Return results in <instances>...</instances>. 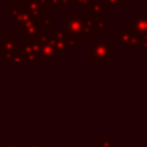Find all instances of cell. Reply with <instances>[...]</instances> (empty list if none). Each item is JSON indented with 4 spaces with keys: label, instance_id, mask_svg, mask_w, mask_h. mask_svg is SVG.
I'll list each match as a JSON object with an SVG mask.
<instances>
[{
    "label": "cell",
    "instance_id": "603a6c76",
    "mask_svg": "<svg viewBox=\"0 0 147 147\" xmlns=\"http://www.w3.org/2000/svg\"><path fill=\"white\" fill-rule=\"evenodd\" d=\"M48 39H49V34H47L45 31H42L41 33H39V36L37 37V40H38L41 45L48 44Z\"/></svg>",
    "mask_w": 147,
    "mask_h": 147
},
{
    "label": "cell",
    "instance_id": "83f0119b",
    "mask_svg": "<svg viewBox=\"0 0 147 147\" xmlns=\"http://www.w3.org/2000/svg\"><path fill=\"white\" fill-rule=\"evenodd\" d=\"M39 3L41 5V7H42L44 9L49 8V0H39Z\"/></svg>",
    "mask_w": 147,
    "mask_h": 147
},
{
    "label": "cell",
    "instance_id": "277c9868",
    "mask_svg": "<svg viewBox=\"0 0 147 147\" xmlns=\"http://www.w3.org/2000/svg\"><path fill=\"white\" fill-rule=\"evenodd\" d=\"M34 21H38V20H36L33 17V15L30 11H28L24 7H21L17 16L14 18V22L17 25V32H18V34H22L24 28L28 24H30L31 22H34Z\"/></svg>",
    "mask_w": 147,
    "mask_h": 147
},
{
    "label": "cell",
    "instance_id": "ffe728a7",
    "mask_svg": "<svg viewBox=\"0 0 147 147\" xmlns=\"http://www.w3.org/2000/svg\"><path fill=\"white\" fill-rule=\"evenodd\" d=\"M108 8H122L124 2L123 0H103Z\"/></svg>",
    "mask_w": 147,
    "mask_h": 147
},
{
    "label": "cell",
    "instance_id": "836d02e7",
    "mask_svg": "<svg viewBox=\"0 0 147 147\" xmlns=\"http://www.w3.org/2000/svg\"><path fill=\"white\" fill-rule=\"evenodd\" d=\"M144 7H145V15L147 16V2H144Z\"/></svg>",
    "mask_w": 147,
    "mask_h": 147
},
{
    "label": "cell",
    "instance_id": "9a60e30c",
    "mask_svg": "<svg viewBox=\"0 0 147 147\" xmlns=\"http://www.w3.org/2000/svg\"><path fill=\"white\" fill-rule=\"evenodd\" d=\"M108 33V20L106 17L95 18V34H107Z\"/></svg>",
    "mask_w": 147,
    "mask_h": 147
},
{
    "label": "cell",
    "instance_id": "f1b7e54d",
    "mask_svg": "<svg viewBox=\"0 0 147 147\" xmlns=\"http://www.w3.org/2000/svg\"><path fill=\"white\" fill-rule=\"evenodd\" d=\"M145 47H147V32L142 33V49Z\"/></svg>",
    "mask_w": 147,
    "mask_h": 147
},
{
    "label": "cell",
    "instance_id": "d6a6232c",
    "mask_svg": "<svg viewBox=\"0 0 147 147\" xmlns=\"http://www.w3.org/2000/svg\"><path fill=\"white\" fill-rule=\"evenodd\" d=\"M70 147H82V145L80 144H71Z\"/></svg>",
    "mask_w": 147,
    "mask_h": 147
},
{
    "label": "cell",
    "instance_id": "484cf974",
    "mask_svg": "<svg viewBox=\"0 0 147 147\" xmlns=\"http://www.w3.org/2000/svg\"><path fill=\"white\" fill-rule=\"evenodd\" d=\"M61 0H49V8L51 7H60Z\"/></svg>",
    "mask_w": 147,
    "mask_h": 147
},
{
    "label": "cell",
    "instance_id": "1f68e13d",
    "mask_svg": "<svg viewBox=\"0 0 147 147\" xmlns=\"http://www.w3.org/2000/svg\"><path fill=\"white\" fill-rule=\"evenodd\" d=\"M124 3H138L139 0H123Z\"/></svg>",
    "mask_w": 147,
    "mask_h": 147
},
{
    "label": "cell",
    "instance_id": "e0dca14e",
    "mask_svg": "<svg viewBox=\"0 0 147 147\" xmlns=\"http://www.w3.org/2000/svg\"><path fill=\"white\" fill-rule=\"evenodd\" d=\"M39 22H40V24L42 25L44 29L48 28V29L53 30V29L55 28V20H54V18L52 17V15H51L49 13H47V11H44V14L41 15V17L39 18Z\"/></svg>",
    "mask_w": 147,
    "mask_h": 147
},
{
    "label": "cell",
    "instance_id": "30bf717a",
    "mask_svg": "<svg viewBox=\"0 0 147 147\" xmlns=\"http://www.w3.org/2000/svg\"><path fill=\"white\" fill-rule=\"evenodd\" d=\"M95 34V17H83V39H91Z\"/></svg>",
    "mask_w": 147,
    "mask_h": 147
},
{
    "label": "cell",
    "instance_id": "52a82bcc",
    "mask_svg": "<svg viewBox=\"0 0 147 147\" xmlns=\"http://www.w3.org/2000/svg\"><path fill=\"white\" fill-rule=\"evenodd\" d=\"M131 26L139 33L147 32V16L145 13H133L132 14V22H130Z\"/></svg>",
    "mask_w": 147,
    "mask_h": 147
},
{
    "label": "cell",
    "instance_id": "6da1fadb",
    "mask_svg": "<svg viewBox=\"0 0 147 147\" xmlns=\"http://www.w3.org/2000/svg\"><path fill=\"white\" fill-rule=\"evenodd\" d=\"M113 45L108 42L106 38L102 39H92L91 41V59L96 62L98 65H101L105 61L113 60Z\"/></svg>",
    "mask_w": 147,
    "mask_h": 147
},
{
    "label": "cell",
    "instance_id": "2e32d148",
    "mask_svg": "<svg viewBox=\"0 0 147 147\" xmlns=\"http://www.w3.org/2000/svg\"><path fill=\"white\" fill-rule=\"evenodd\" d=\"M54 49L56 54L60 55H69L71 53V48L69 47L67 40H60V41H55L54 44Z\"/></svg>",
    "mask_w": 147,
    "mask_h": 147
},
{
    "label": "cell",
    "instance_id": "3957f363",
    "mask_svg": "<svg viewBox=\"0 0 147 147\" xmlns=\"http://www.w3.org/2000/svg\"><path fill=\"white\" fill-rule=\"evenodd\" d=\"M65 32L68 36L83 40V15L80 13H71L65 21Z\"/></svg>",
    "mask_w": 147,
    "mask_h": 147
},
{
    "label": "cell",
    "instance_id": "4316f807",
    "mask_svg": "<svg viewBox=\"0 0 147 147\" xmlns=\"http://www.w3.org/2000/svg\"><path fill=\"white\" fill-rule=\"evenodd\" d=\"M28 147H51L49 144H29Z\"/></svg>",
    "mask_w": 147,
    "mask_h": 147
},
{
    "label": "cell",
    "instance_id": "ac0fdd59",
    "mask_svg": "<svg viewBox=\"0 0 147 147\" xmlns=\"http://www.w3.org/2000/svg\"><path fill=\"white\" fill-rule=\"evenodd\" d=\"M96 147H118L116 142L109 139H103V138H98L96 139Z\"/></svg>",
    "mask_w": 147,
    "mask_h": 147
},
{
    "label": "cell",
    "instance_id": "7c38bea8",
    "mask_svg": "<svg viewBox=\"0 0 147 147\" xmlns=\"http://www.w3.org/2000/svg\"><path fill=\"white\" fill-rule=\"evenodd\" d=\"M55 55H56V53L52 45H49V44L42 45L40 61H53V60H55Z\"/></svg>",
    "mask_w": 147,
    "mask_h": 147
},
{
    "label": "cell",
    "instance_id": "cb8c5ba5",
    "mask_svg": "<svg viewBox=\"0 0 147 147\" xmlns=\"http://www.w3.org/2000/svg\"><path fill=\"white\" fill-rule=\"evenodd\" d=\"M2 147H24L23 144H15L13 139H8L7 142H5L2 145Z\"/></svg>",
    "mask_w": 147,
    "mask_h": 147
},
{
    "label": "cell",
    "instance_id": "5b68a950",
    "mask_svg": "<svg viewBox=\"0 0 147 147\" xmlns=\"http://www.w3.org/2000/svg\"><path fill=\"white\" fill-rule=\"evenodd\" d=\"M127 29L131 31L132 36H131L129 42H127L125 46H123L122 48H123L124 51H139V49L142 51V34L139 33V32H137V31L131 26L130 23L127 24Z\"/></svg>",
    "mask_w": 147,
    "mask_h": 147
},
{
    "label": "cell",
    "instance_id": "4dcf8cb0",
    "mask_svg": "<svg viewBox=\"0 0 147 147\" xmlns=\"http://www.w3.org/2000/svg\"><path fill=\"white\" fill-rule=\"evenodd\" d=\"M3 33V20L0 17V34Z\"/></svg>",
    "mask_w": 147,
    "mask_h": 147
},
{
    "label": "cell",
    "instance_id": "9c48e42d",
    "mask_svg": "<svg viewBox=\"0 0 147 147\" xmlns=\"http://www.w3.org/2000/svg\"><path fill=\"white\" fill-rule=\"evenodd\" d=\"M23 7L28 11H30L33 15V17L36 20H38V21H39V18L41 17V15L45 11L44 8L41 7V5L39 3V0H25L24 3H23Z\"/></svg>",
    "mask_w": 147,
    "mask_h": 147
},
{
    "label": "cell",
    "instance_id": "d6986e66",
    "mask_svg": "<svg viewBox=\"0 0 147 147\" xmlns=\"http://www.w3.org/2000/svg\"><path fill=\"white\" fill-rule=\"evenodd\" d=\"M20 9H21V7H18V5H13V7H9L7 9V16H8V18H13L14 20L17 16Z\"/></svg>",
    "mask_w": 147,
    "mask_h": 147
},
{
    "label": "cell",
    "instance_id": "d4e9b609",
    "mask_svg": "<svg viewBox=\"0 0 147 147\" xmlns=\"http://www.w3.org/2000/svg\"><path fill=\"white\" fill-rule=\"evenodd\" d=\"M72 0H61V3H60V7L62 8H70L72 6Z\"/></svg>",
    "mask_w": 147,
    "mask_h": 147
},
{
    "label": "cell",
    "instance_id": "4fadbf2b",
    "mask_svg": "<svg viewBox=\"0 0 147 147\" xmlns=\"http://www.w3.org/2000/svg\"><path fill=\"white\" fill-rule=\"evenodd\" d=\"M131 36H132V33H131V31L127 28H124V29L119 28V29H117V44L119 46H122V47L125 46L129 42Z\"/></svg>",
    "mask_w": 147,
    "mask_h": 147
},
{
    "label": "cell",
    "instance_id": "7a4b0ae2",
    "mask_svg": "<svg viewBox=\"0 0 147 147\" xmlns=\"http://www.w3.org/2000/svg\"><path fill=\"white\" fill-rule=\"evenodd\" d=\"M20 44L11 33H2L0 38V60L3 65H7L13 55L18 49Z\"/></svg>",
    "mask_w": 147,
    "mask_h": 147
},
{
    "label": "cell",
    "instance_id": "7402d4cb",
    "mask_svg": "<svg viewBox=\"0 0 147 147\" xmlns=\"http://www.w3.org/2000/svg\"><path fill=\"white\" fill-rule=\"evenodd\" d=\"M72 2L76 8H86L90 5L91 0H72Z\"/></svg>",
    "mask_w": 147,
    "mask_h": 147
},
{
    "label": "cell",
    "instance_id": "8fae6325",
    "mask_svg": "<svg viewBox=\"0 0 147 147\" xmlns=\"http://www.w3.org/2000/svg\"><path fill=\"white\" fill-rule=\"evenodd\" d=\"M22 47H23V54L26 65H38L40 63V57L33 52V49L28 44H23Z\"/></svg>",
    "mask_w": 147,
    "mask_h": 147
},
{
    "label": "cell",
    "instance_id": "5bb4252c",
    "mask_svg": "<svg viewBox=\"0 0 147 147\" xmlns=\"http://www.w3.org/2000/svg\"><path fill=\"white\" fill-rule=\"evenodd\" d=\"M7 65H26L25 59H24V54H23V47H22V45H20L18 49L13 55V57L10 59V61L8 62Z\"/></svg>",
    "mask_w": 147,
    "mask_h": 147
},
{
    "label": "cell",
    "instance_id": "e575fe53",
    "mask_svg": "<svg viewBox=\"0 0 147 147\" xmlns=\"http://www.w3.org/2000/svg\"><path fill=\"white\" fill-rule=\"evenodd\" d=\"M142 52H144V54H145V55H147V47H145V48L142 49Z\"/></svg>",
    "mask_w": 147,
    "mask_h": 147
},
{
    "label": "cell",
    "instance_id": "44dd1931",
    "mask_svg": "<svg viewBox=\"0 0 147 147\" xmlns=\"http://www.w3.org/2000/svg\"><path fill=\"white\" fill-rule=\"evenodd\" d=\"M67 42H68L69 47L72 49V48H75V47H77L78 45H80L82 40H80V39H76V38H72V37H70V36H68V38H67Z\"/></svg>",
    "mask_w": 147,
    "mask_h": 147
},
{
    "label": "cell",
    "instance_id": "ba28073f",
    "mask_svg": "<svg viewBox=\"0 0 147 147\" xmlns=\"http://www.w3.org/2000/svg\"><path fill=\"white\" fill-rule=\"evenodd\" d=\"M45 29L42 28V25L40 24L39 21H34V22H31L30 24H28L23 32H22V36L23 38H37L39 36V33H41Z\"/></svg>",
    "mask_w": 147,
    "mask_h": 147
},
{
    "label": "cell",
    "instance_id": "f546056e",
    "mask_svg": "<svg viewBox=\"0 0 147 147\" xmlns=\"http://www.w3.org/2000/svg\"><path fill=\"white\" fill-rule=\"evenodd\" d=\"M8 3H13V5H20V3H24L25 0H7Z\"/></svg>",
    "mask_w": 147,
    "mask_h": 147
},
{
    "label": "cell",
    "instance_id": "8992f818",
    "mask_svg": "<svg viewBox=\"0 0 147 147\" xmlns=\"http://www.w3.org/2000/svg\"><path fill=\"white\" fill-rule=\"evenodd\" d=\"M86 13L92 17H101L103 14L108 13V7L103 0H91L90 5L85 8Z\"/></svg>",
    "mask_w": 147,
    "mask_h": 147
}]
</instances>
